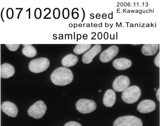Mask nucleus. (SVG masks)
I'll return each instance as SVG.
<instances>
[{
    "label": "nucleus",
    "mask_w": 160,
    "mask_h": 126,
    "mask_svg": "<svg viewBox=\"0 0 160 126\" xmlns=\"http://www.w3.org/2000/svg\"><path fill=\"white\" fill-rule=\"evenodd\" d=\"M73 78L72 71L69 68L65 67L56 68L50 76L52 83L57 86H65L71 84Z\"/></svg>",
    "instance_id": "nucleus-1"
},
{
    "label": "nucleus",
    "mask_w": 160,
    "mask_h": 126,
    "mask_svg": "<svg viewBox=\"0 0 160 126\" xmlns=\"http://www.w3.org/2000/svg\"><path fill=\"white\" fill-rule=\"evenodd\" d=\"M141 90L138 86H130L123 91L121 95V98L124 102L132 104L140 99L141 96Z\"/></svg>",
    "instance_id": "nucleus-2"
},
{
    "label": "nucleus",
    "mask_w": 160,
    "mask_h": 126,
    "mask_svg": "<svg viewBox=\"0 0 160 126\" xmlns=\"http://www.w3.org/2000/svg\"><path fill=\"white\" fill-rule=\"evenodd\" d=\"M49 65L50 61L49 59L45 57H41L30 61L28 65V68L32 72L40 73L47 70Z\"/></svg>",
    "instance_id": "nucleus-3"
},
{
    "label": "nucleus",
    "mask_w": 160,
    "mask_h": 126,
    "mask_svg": "<svg viewBox=\"0 0 160 126\" xmlns=\"http://www.w3.org/2000/svg\"><path fill=\"white\" fill-rule=\"evenodd\" d=\"M113 126H143L142 120L136 116H126L118 118L113 123Z\"/></svg>",
    "instance_id": "nucleus-4"
},
{
    "label": "nucleus",
    "mask_w": 160,
    "mask_h": 126,
    "mask_svg": "<svg viewBox=\"0 0 160 126\" xmlns=\"http://www.w3.org/2000/svg\"><path fill=\"white\" fill-rule=\"evenodd\" d=\"M47 107L44 102L42 101L35 102L29 108L28 113L32 118L35 119L41 118L45 114Z\"/></svg>",
    "instance_id": "nucleus-5"
},
{
    "label": "nucleus",
    "mask_w": 160,
    "mask_h": 126,
    "mask_svg": "<svg viewBox=\"0 0 160 126\" xmlns=\"http://www.w3.org/2000/svg\"><path fill=\"white\" fill-rule=\"evenodd\" d=\"M76 108L79 113L88 114L92 113L95 110L97 105L93 101L88 99H80L76 103Z\"/></svg>",
    "instance_id": "nucleus-6"
},
{
    "label": "nucleus",
    "mask_w": 160,
    "mask_h": 126,
    "mask_svg": "<svg viewBox=\"0 0 160 126\" xmlns=\"http://www.w3.org/2000/svg\"><path fill=\"white\" fill-rule=\"evenodd\" d=\"M130 80L127 76L120 75L118 76L112 83L113 90L117 92H123L129 87Z\"/></svg>",
    "instance_id": "nucleus-7"
},
{
    "label": "nucleus",
    "mask_w": 160,
    "mask_h": 126,
    "mask_svg": "<svg viewBox=\"0 0 160 126\" xmlns=\"http://www.w3.org/2000/svg\"><path fill=\"white\" fill-rule=\"evenodd\" d=\"M119 49L116 45H112L102 52L100 55V60L103 63L111 61L118 53Z\"/></svg>",
    "instance_id": "nucleus-8"
},
{
    "label": "nucleus",
    "mask_w": 160,
    "mask_h": 126,
    "mask_svg": "<svg viewBox=\"0 0 160 126\" xmlns=\"http://www.w3.org/2000/svg\"><path fill=\"white\" fill-rule=\"evenodd\" d=\"M102 46L100 45L97 44L94 45L88 51L86 52L82 58V62L85 64H88L92 61L93 59L101 52Z\"/></svg>",
    "instance_id": "nucleus-9"
},
{
    "label": "nucleus",
    "mask_w": 160,
    "mask_h": 126,
    "mask_svg": "<svg viewBox=\"0 0 160 126\" xmlns=\"http://www.w3.org/2000/svg\"><path fill=\"white\" fill-rule=\"evenodd\" d=\"M156 108V104L153 101L145 100L139 103L137 107V110L142 113H148L153 112Z\"/></svg>",
    "instance_id": "nucleus-10"
},
{
    "label": "nucleus",
    "mask_w": 160,
    "mask_h": 126,
    "mask_svg": "<svg viewBox=\"0 0 160 126\" xmlns=\"http://www.w3.org/2000/svg\"><path fill=\"white\" fill-rule=\"evenodd\" d=\"M1 109L6 115L12 118L17 117L18 113V109L17 106L14 103L8 101L2 103Z\"/></svg>",
    "instance_id": "nucleus-11"
},
{
    "label": "nucleus",
    "mask_w": 160,
    "mask_h": 126,
    "mask_svg": "<svg viewBox=\"0 0 160 126\" xmlns=\"http://www.w3.org/2000/svg\"><path fill=\"white\" fill-rule=\"evenodd\" d=\"M116 96L114 90L109 89L105 93L103 98V104L107 108H111L115 104Z\"/></svg>",
    "instance_id": "nucleus-12"
},
{
    "label": "nucleus",
    "mask_w": 160,
    "mask_h": 126,
    "mask_svg": "<svg viewBox=\"0 0 160 126\" xmlns=\"http://www.w3.org/2000/svg\"><path fill=\"white\" fill-rule=\"evenodd\" d=\"M132 62L129 59L120 58L115 59L112 62V65L115 69L118 70H123L128 69L132 66Z\"/></svg>",
    "instance_id": "nucleus-13"
},
{
    "label": "nucleus",
    "mask_w": 160,
    "mask_h": 126,
    "mask_svg": "<svg viewBox=\"0 0 160 126\" xmlns=\"http://www.w3.org/2000/svg\"><path fill=\"white\" fill-rule=\"evenodd\" d=\"M14 67L11 64L4 63L1 66L0 74L1 77L3 78H8L13 76L15 74Z\"/></svg>",
    "instance_id": "nucleus-14"
},
{
    "label": "nucleus",
    "mask_w": 160,
    "mask_h": 126,
    "mask_svg": "<svg viewBox=\"0 0 160 126\" xmlns=\"http://www.w3.org/2000/svg\"><path fill=\"white\" fill-rule=\"evenodd\" d=\"M159 47V44H145L142 47V52L147 56H152L157 53Z\"/></svg>",
    "instance_id": "nucleus-15"
},
{
    "label": "nucleus",
    "mask_w": 160,
    "mask_h": 126,
    "mask_svg": "<svg viewBox=\"0 0 160 126\" xmlns=\"http://www.w3.org/2000/svg\"><path fill=\"white\" fill-rule=\"evenodd\" d=\"M78 61V58L77 55L70 54L63 57L62 63L64 67H71L75 66Z\"/></svg>",
    "instance_id": "nucleus-16"
},
{
    "label": "nucleus",
    "mask_w": 160,
    "mask_h": 126,
    "mask_svg": "<svg viewBox=\"0 0 160 126\" xmlns=\"http://www.w3.org/2000/svg\"><path fill=\"white\" fill-rule=\"evenodd\" d=\"M24 48L22 50L23 55L28 57H33L37 55V50L32 45H22Z\"/></svg>",
    "instance_id": "nucleus-17"
},
{
    "label": "nucleus",
    "mask_w": 160,
    "mask_h": 126,
    "mask_svg": "<svg viewBox=\"0 0 160 126\" xmlns=\"http://www.w3.org/2000/svg\"><path fill=\"white\" fill-rule=\"evenodd\" d=\"M91 46V44H78L75 46L73 51L75 54H82L89 49Z\"/></svg>",
    "instance_id": "nucleus-18"
},
{
    "label": "nucleus",
    "mask_w": 160,
    "mask_h": 126,
    "mask_svg": "<svg viewBox=\"0 0 160 126\" xmlns=\"http://www.w3.org/2000/svg\"><path fill=\"white\" fill-rule=\"evenodd\" d=\"M6 45L12 51H16L20 46L19 44H6Z\"/></svg>",
    "instance_id": "nucleus-19"
},
{
    "label": "nucleus",
    "mask_w": 160,
    "mask_h": 126,
    "mask_svg": "<svg viewBox=\"0 0 160 126\" xmlns=\"http://www.w3.org/2000/svg\"><path fill=\"white\" fill-rule=\"evenodd\" d=\"M154 63L155 65L158 67H160V53L157 55L156 57H155V60H154Z\"/></svg>",
    "instance_id": "nucleus-20"
},
{
    "label": "nucleus",
    "mask_w": 160,
    "mask_h": 126,
    "mask_svg": "<svg viewBox=\"0 0 160 126\" xmlns=\"http://www.w3.org/2000/svg\"><path fill=\"white\" fill-rule=\"evenodd\" d=\"M64 126H82L81 124L78 122H74V121H71V122H68L67 123L65 124Z\"/></svg>",
    "instance_id": "nucleus-21"
},
{
    "label": "nucleus",
    "mask_w": 160,
    "mask_h": 126,
    "mask_svg": "<svg viewBox=\"0 0 160 126\" xmlns=\"http://www.w3.org/2000/svg\"><path fill=\"white\" fill-rule=\"evenodd\" d=\"M53 15L55 18H58L60 17V11L58 8H56L53 12Z\"/></svg>",
    "instance_id": "nucleus-22"
},
{
    "label": "nucleus",
    "mask_w": 160,
    "mask_h": 126,
    "mask_svg": "<svg viewBox=\"0 0 160 126\" xmlns=\"http://www.w3.org/2000/svg\"><path fill=\"white\" fill-rule=\"evenodd\" d=\"M63 18L65 19L68 18L69 17V10L68 8H65L63 11Z\"/></svg>",
    "instance_id": "nucleus-23"
},
{
    "label": "nucleus",
    "mask_w": 160,
    "mask_h": 126,
    "mask_svg": "<svg viewBox=\"0 0 160 126\" xmlns=\"http://www.w3.org/2000/svg\"><path fill=\"white\" fill-rule=\"evenodd\" d=\"M39 8H37L35 11V15L36 17V18H39L41 17V11H40L39 13H38V11H39Z\"/></svg>",
    "instance_id": "nucleus-24"
},
{
    "label": "nucleus",
    "mask_w": 160,
    "mask_h": 126,
    "mask_svg": "<svg viewBox=\"0 0 160 126\" xmlns=\"http://www.w3.org/2000/svg\"><path fill=\"white\" fill-rule=\"evenodd\" d=\"M156 96H157V99L159 102L160 101V89L159 88L157 90V93H156Z\"/></svg>",
    "instance_id": "nucleus-25"
},
{
    "label": "nucleus",
    "mask_w": 160,
    "mask_h": 126,
    "mask_svg": "<svg viewBox=\"0 0 160 126\" xmlns=\"http://www.w3.org/2000/svg\"><path fill=\"white\" fill-rule=\"evenodd\" d=\"M140 45V44H137V45H136V44H133V45Z\"/></svg>",
    "instance_id": "nucleus-26"
}]
</instances>
